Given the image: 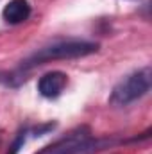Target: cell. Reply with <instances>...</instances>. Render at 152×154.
<instances>
[{
  "mask_svg": "<svg viewBox=\"0 0 152 154\" xmlns=\"http://www.w3.org/2000/svg\"><path fill=\"white\" fill-rule=\"evenodd\" d=\"M99 50V43L93 41H84V39H70V41H59L48 47H43L36 50L32 56H29L25 61H22L20 70H31L34 66L50 63V61H57V59H77V57H84L90 54H95Z\"/></svg>",
  "mask_w": 152,
  "mask_h": 154,
  "instance_id": "obj_1",
  "label": "cell"
},
{
  "mask_svg": "<svg viewBox=\"0 0 152 154\" xmlns=\"http://www.w3.org/2000/svg\"><path fill=\"white\" fill-rule=\"evenodd\" d=\"M23 143H25V131H23V133H18V136H16L14 143L11 145V151H9L7 154H18V152H20V149L23 147Z\"/></svg>",
  "mask_w": 152,
  "mask_h": 154,
  "instance_id": "obj_6",
  "label": "cell"
},
{
  "mask_svg": "<svg viewBox=\"0 0 152 154\" xmlns=\"http://www.w3.org/2000/svg\"><path fill=\"white\" fill-rule=\"evenodd\" d=\"M114 143L113 138H95L91 131L82 125L77 127L61 140L54 142L52 145L41 149L38 154H95L100 152Z\"/></svg>",
  "mask_w": 152,
  "mask_h": 154,
  "instance_id": "obj_2",
  "label": "cell"
},
{
  "mask_svg": "<svg viewBox=\"0 0 152 154\" xmlns=\"http://www.w3.org/2000/svg\"><path fill=\"white\" fill-rule=\"evenodd\" d=\"M66 86V74L63 72H48L39 77L38 81V91L45 99H56L61 95V91Z\"/></svg>",
  "mask_w": 152,
  "mask_h": 154,
  "instance_id": "obj_4",
  "label": "cell"
},
{
  "mask_svg": "<svg viewBox=\"0 0 152 154\" xmlns=\"http://www.w3.org/2000/svg\"><path fill=\"white\" fill-rule=\"evenodd\" d=\"M152 70L150 66H143L127 77H123L111 91L109 102L113 106H129L134 100L145 97L150 91Z\"/></svg>",
  "mask_w": 152,
  "mask_h": 154,
  "instance_id": "obj_3",
  "label": "cell"
},
{
  "mask_svg": "<svg viewBox=\"0 0 152 154\" xmlns=\"http://www.w3.org/2000/svg\"><path fill=\"white\" fill-rule=\"evenodd\" d=\"M29 16H31V5L27 0H9V4L2 11V18L11 25L25 22Z\"/></svg>",
  "mask_w": 152,
  "mask_h": 154,
  "instance_id": "obj_5",
  "label": "cell"
}]
</instances>
